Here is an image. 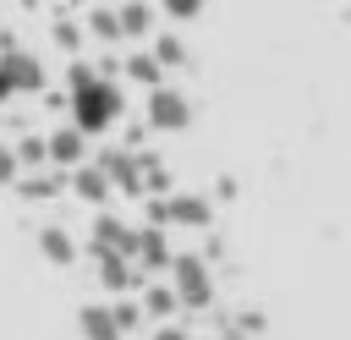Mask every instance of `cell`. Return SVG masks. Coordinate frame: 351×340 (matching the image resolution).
I'll return each mask as SVG.
<instances>
[{
    "instance_id": "19",
    "label": "cell",
    "mask_w": 351,
    "mask_h": 340,
    "mask_svg": "<svg viewBox=\"0 0 351 340\" xmlns=\"http://www.w3.org/2000/svg\"><path fill=\"white\" fill-rule=\"evenodd\" d=\"M154 340H186V329H176V324H165V329H154Z\"/></svg>"
},
{
    "instance_id": "11",
    "label": "cell",
    "mask_w": 351,
    "mask_h": 340,
    "mask_svg": "<svg viewBox=\"0 0 351 340\" xmlns=\"http://www.w3.org/2000/svg\"><path fill=\"white\" fill-rule=\"evenodd\" d=\"M148 22H154V11H148V5H121V11H115V27H121V38L143 33Z\"/></svg>"
},
{
    "instance_id": "6",
    "label": "cell",
    "mask_w": 351,
    "mask_h": 340,
    "mask_svg": "<svg viewBox=\"0 0 351 340\" xmlns=\"http://www.w3.org/2000/svg\"><path fill=\"white\" fill-rule=\"evenodd\" d=\"M82 148H88V137H82L77 126H66V132L44 137V159H55V165H66V170H77V165H82Z\"/></svg>"
},
{
    "instance_id": "17",
    "label": "cell",
    "mask_w": 351,
    "mask_h": 340,
    "mask_svg": "<svg viewBox=\"0 0 351 340\" xmlns=\"http://www.w3.org/2000/svg\"><path fill=\"white\" fill-rule=\"evenodd\" d=\"M22 192L27 197H49L55 192V175H22Z\"/></svg>"
},
{
    "instance_id": "7",
    "label": "cell",
    "mask_w": 351,
    "mask_h": 340,
    "mask_svg": "<svg viewBox=\"0 0 351 340\" xmlns=\"http://www.w3.org/2000/svg\"><path fill=\"white\" fill-rule=\"evenodd\" d=\"M93 263H99V280H104L110 291H132V280H137L132 258H115V252H93Z\"/></svg>"
},
{
    "instance_id": "8",
    "label": "cell",
    "mask_w": 351,
    "mask_h": 340,
    "mask_svg": "<svg viewBox=\"0 0 351 340\" xmlns=\"http://www.w3.org/2000/svg\"><path fill=\"white\" fill-rule=\"evenodd\" d=\"M38 252H44L49 263H77V247H71V236H66L60 225H44V230H38Z\"/></svg>"
},
{
    "instance_id": "1",
    "label": "cell",
    "mask_w": 351,
    "mask_h": 340,
    "mask_svg": "<svg viewBox=\"0 0 351 340\" xmlns=\"http://www.w3.org/2000/svg\"><path fill=\"white\" fill-rule=\"evenodd\" d=\"M121 115V93H115V82H104L93 66H71V126L88 137V132H104L110 121Z\"/></svg>"
},
{
    "instance_id": "14",
    "label": "cell",
    "mask_w": 351,
    "mask_h": 340,
    "mask_svg": "<svg viewBox=\"0 0 351 340\" xmlns=\"http://www.w3.org/2000/svg\"><path fill=\"white\" fill-rule=\"evenodd\" d=\"M126 77H137L143 88H159V66L148 55H126Z\"/></svg>"
},
{
    "instance_id": "2",
    "label": "cell",
    "mask_w": 351,
    "mask_h": 340,
    "mask_svg": "<svg viewBox=\"0 0 351 340\" xmlns=\"http://www.w3.org/2000/svg\"><path fill=\"white\" fill-rule=\"evenodd\" d=\"M170 291H176V307H208V302H214L208 263H203L197 252H176V258H170Z\"/></svg>"
},
{
    "instance_id": "15",
    "label": "cell",
    "mask_w": 351,
    "mask_h": 340,
    "mask_svg": "<svg viewBox=\"0 0 351 340\" xmlns=\"http://www.w3.org/2000/svg\"><path fill=\"white\" fill-rule=\"evenodd\" d=\"M11 154H16V165H38V159H44V137H22Z\"/></svg>"
},
{
    "instance_id": "12",
    "label": "cell",
    "mask_w": 351,
    "mask_h": 340,
    "mask_svg": "<svg viewBox=\"0 0 351 340\" xmlns=\"http://www.w3.org/2000/svg\"><path fill=\"white\" fill-rule=\"evenodd\" d=\"M148 60L165 71V66H181V60H186V49H181V38H176V33H159V44H154V55H148Z\"/></svg>"
},
{
    "instance_id": "18",
    "label": "cell",
    "mask_w": 351,
    "mask_h": 340,
    "mask_svg": "<svg viewBox=\"0 0 351 340\" xmlns=\"http://www.w3.org/2000/svg\"><path fill=\"white\" fill-rule=\"evenodd\" d=\"M16 175H22V165H16V154L0 143V181H16Z\"/></svg>"
},
{
    "instance_id": "4",
    "label": "cell",
    "mask_w": 351,
    "mask_h": 340,
    "mask_svg": "<svg viewBox=\"0 0 351 340\" xmlns=\"http://www.w3.org/2000/svg\"><path fill=\"white\" fill-rule=\"evenodd\" d=\"M132 258H137L132 269H154L159 274V269H170L176 252H170V241H165L159 225H143V230H132Z\"/></svg>"
},
{
    "instance_id": "16",
    "label": "cell",
    "mask_w": 351,
    "mask_h": 340,
    "mask_svg": "<svg viewBox=\"0 0 351 340\" xmlns=\"http://www.w3.org/2000/svg\"><path fill=\"white\" fill-rule=\"evenodd\" d=\"M88 22L99 27V38H110V44L121 38V27H115V11H88Z\"/></svg>"
},
{
    "instance_id": "13",
    "label": "cell",
    "mask_w": 351,
    "mask_h": 340,
    "mask_svg": "<svg viewBox=\"0 0 351 340\" xmlns=\"http://www.w3.org/2000/svg\"><path fill=\"white\" fill-rule=\"evenodd\" d=\"M143 307H148L154 318H170V313H176V291H170V285H148V291H143Z\"/></svg>"
},
{
    "instance_id": "20",
    "label": "cell",
    "mask_w": 351,
    "mask_h": 340,
    "mask_svg": "<svg viewBox=\"0 0 351 340\" xmlns=\"http://www.w3.org/2000/svg\"><path fill=\"white\" fill-rule=\"evenodd\" d=\"M230 340H247V335H230Z\"/></svg>"
},
{
    "instance_id": "5",
    "label": "cell",
    "mask_w": 351,
    "mask_h": 340,
    "mask_svg": "<svg viewBox=\"0 0 351 340\" xmlns=\"http://www.w3.org/2000/svg\"><path fill=\"white\" fill-rule=\"evenodd\" d=\"M0 77H5L11 93H16V88H22V93H38V88H44V66H38L33 55H22V49H5V55H0Z\"/></svg>"
},
{
    "instance_id": "10",
    "label": "cell",
    "mask_w": 351,
    "mask_h": 340,
    "mask_svg": "<svg viewBox=\"0 0 351 340\" xmlns=\"http://www.w3.org/2000/svg\"><path fill=\"white\" fill-rule=\"evenodd\" d=\"M77 324H82V335H88V340H121V335H115V324H110V307H99V302H88Z\"/></svg>"
},
{
    "instance_id": "3",
    "label": "cell",
    "mask_w": 351,
    "mask_h": 340,
    "mask_svg": "<svg viewBox=\"0 0 351 340\" xmlns=\"http://www.w3.org/2000/svg\"><path fill=\"white\" fill-rule=\"evenodd\" d=\"M186 121H192V110H186V99H181L170 82L148 88V126H159V132H181Z\"/></svg>"
},
{
    "instance_id": "9",
    "label": "cell",
    "mask_w": 351,
    "mask_h": 340,
    "mask_svg": "<svg viewBox=\"0 0 351 340\" xmlns=\"http://www.w3.org/2000/svg\"><path fill=\"white\" fill-rule=\"evenodd\" d=\"M71 186H77L82 197H93V203H104V197H110V181H104V170H99V165H77V170H71Z\"/></svg>"
}]
</instances>
